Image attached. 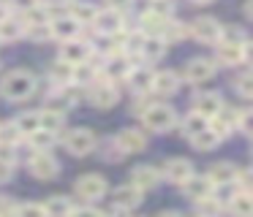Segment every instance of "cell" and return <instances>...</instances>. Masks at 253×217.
Masks as SVG:
<instances>
[{"label": "cell", "instance_id": "cell-24", "mask_svg": "<svg viewBox=\"0 0 253 217\" xmlns=\"http://www.w3.org/2000/svg\"><path fill=\"white\" fill-rule=\"evenodd\" d=\"M39 122H41V128H44V130L57 133V130H63V125H66V111L46 106L44 111H39Z\"/></svg>", "mask_w": 253, "mask_h": 217}, {"label": "cell", "instance_id": "cell-9", "mask_svg": "<svg viewBox=\"0 0 253 217\" xmlns=\"http://www.w3.org/2000/svg\"><path fill=\"white\" fill-rule=\"evenodd\" d=\"M215 76V63L207 57H193L185 63V79L193 81V84H202V81H210Z\"/></svg>", "mask_w": 253, "mask_h": 217}, {"label": "cell", "instance_id": "cell-40", "mask_svg": "<svg viewBox=\"0 0 253 217\" xmlns=\"http://www.w3.org/2000/svg\"><path fill=\"white\" fill-rule=\"evenodd\" d=\"M237 92H240L242 98H251L253 95V79H251V73H242L240 79H237Z\"/></svg>", "mask_w": 253, "mask_h": 217}, {"label": "cell", "instance_id": "cell-7", "mask_svg": "<svg viewBox=\"0 0 253 217\" xmlns=\"http://www.w3.org/2000/svg\"><path fill=\"white\" fill-rule=\"evenodd\" d=\"M106 179L101 177V174H84V177H79L77 179V184H74V190H77V195L79 198H84V201H95V198H101V195L106 193Z\"/></svg>", "mask_w": 253, "mask_h": 217}, {"label": "cell", "instance_id": "cell-31", "mask_svg": "<svg viewBox=\"0 0 253 217\" xmlns=\"http://www.w3.org/2000/svg\"><path fill=\"white\" fill-rule=\"evenodd\" d=\"M95 14H98V8L90 3H74L71 5V19H77L79 25H93Z\"/></svg>", "mask_w": 253, "mask_h": 217}, {"label": "cell", "instance_id": "cell-45", "mask_svg": "<svg viewBox=\"0 0 253 217\" xmlns=\"http://www.w3.org/2000/svg\"><path fill=\"white\" fill-rule=\"evenodd\" d=\"M251 5H253V0H245V8H242V14H245V19H251Z\"/></svg>", "mask_w": 253, "mask_h": 217}, {"label": "cell", "instance_id": "cell-32", "mask_svg": "<svg viewBox=\"0 0 253 217\" xmlns=\"http://www.w3.org/2000/svg\"><path fill=\"white\" fill-rule=\"evenodd\" d=\"M22 22L25 25H41V22H52V19H49V11L36 3V5H30V8L22 11Z\"/></svg>", "mask_w": 253, "mask_h": 217}, {"label": "cell", "instance_id": "cell-11", "mask_svg": "<svg viewBox=\"0 0 253 217\" xmlns=\"http://www.w3.org/2000/svg\"><path fill=\"white\" fill-rule=\"evenodd\" d=\"M218 63L223 65H242L248 60V43H229V41H218Z\"/></svg>", "mask_w": 253, "mask_h": 217}, {"label": "cell", "instance_id": "cell-14", "mask_svg": "<svg viewBox=\"0 0 253 217\" xmlns=\"http://www.w3.org/2000/svg\"><path fill=\"white\" fill-rule=\"evenodd\" d=\"M115 141H117V146H120L126 155H133V152H142L144 146H147V139H144V133L142 130H136V128H126V130H120V133L115 136Z\"/></svg>", "mask_w": 253, "mask_h": 217}, {"label": "cell", "instance_id": "cell-34", "mask_svg": "<svg viewBox=\"0 0 253 217\" xmlns=\"http://www.w3.org/2000/svg\"><path fill=\"white\" fill-rule=\"evenodd\" d=\"M207 125H210V119L204 117V114H199V111H191L185 119H182V128H185L188 136H193V133H199V130H204Z\"/></svg>", "mask_w": 253, "mask_h": 217}, {"label": "cell", "instance_id": "cell-8", "mask_svg": "<svg viewBox=\"0 0 253 217\" xmlns=\"http://www.w3.org/2000/svg\"><path fill=\"white\" fill-rule=\"evenodd\" d=\"M90 54H93V49H90V43L79 41V38H71V41H63L60 46V60L68 65H79V63H87Z\"/></svg>", "mask_w": 253, "mask_h": 217}, {"label": "cell", "instance_id": "cell-12", "mask_svg": "<svg viewBox=\"0 0 253 217\" xmlns=\"http://www.w3.org/2000/svg\"><path fill=\"white\" fill-rule=\"evenodd\" d=\"M131 57L128 54H123V52H115L109 60H106V65H104V76L109 81H123L128 73H131Z\"/></svg>", "mask_w": 253, "mask_h": 217}, {"label": "cell", "instance_id": "cell-25", "mask_svg": "<svg viewBox=\"0 0 253 217\" xmlns=\"http://www.w3.org/2000/svg\"><path fill=\"white\" fill-rule=\"evenodd\" d=\"M234 171L237 168L231 166V163L220 160V163H212V166L207 168V179L212 184H223V182H234Z\"/></svg>", "mask_w": 253, "mask_h": 217}, {"label": "cell", "instance_id": "cell-27", "mask_svg": "<svg viewBox=\"0 0 253 217\" xmlns=\"http://www.w3.org/2000/svg\"><path fill=\"white\" fill-rule=\"evenodd\" d=\"M25 36V22L14 19L11 14L0 22V41H17V38Z\"/></svg>", "mask_w": 253, "mask_h": 217}, {"label": "cell", "instance_id": "cell-35", "mask_svg": "<svg viewBox=\"0 0 253 217\" xmlns=\"http://www.w3.org/2000/svg\"><path fill=\"white\" fill-rule=\"evenodd\" d=\"M25 33H28V36L33 38L36 43L52 41V27H49V22H41V25H25Z\"/></svg>", "mask_w": 253, "mask_h": 217}, {"label": "cell", "instance_id": "cell-43", "mask_svg": "<svg viewBox=\"0 0 253 217\" xmlns=\"http://www.w3.org/2000/svg\"><path fill=\"white\" fill-rule=\"evenodd\" d=\"M14 5H17L19 11H25V8H30V5H36V0H14Z\"/></svg>", "mask_w": 253, "mask_h": 217}, {"label": "cell", "instance_id": "cell-19", "mask_svg": "<svg viewBox=\"0 0 253 217\" xmlns=\"http://www.w3.org/2000/svg\"><path fill=\"white\" fill-rule=\"evenodd\" d=\"M112 198H115V206H120L123 212H128V209H136V206L142 204V190H136L133 184H120Z\"/></svg>", "mask_w": 253, "mask_h": 217}, {"label": "cell", "instance_id": "cell-23", "mask_svg": "<svg viewBox=\"0 0 253 217\" xmlns=\"http://www.w3.org/2000/svg\"><path fill=\"white\" fill-rule=\"evenodd\" d=\"M226 204H229L231 215H240V217L253 215V195H251V190H240V193H234Z\"/></svg>", "mask_w": 253, "mask_h": 217}, {"label": "cell", "instance_id": "cell-20", "mask_svg": "<svg viewBox=\"0 0 253 217\" xmlns=\"http://www.w3.org/2000/svg\"><path fill=\"white\" fill-rule=\"evenodd\" d=\"M49 27H52V38H60V41L79 38V33H82V25H79L77 19H71V16H63V19H57V22H49Z\"/></svg>", "mask_w": 253, "mask_h": 217}, {"label": "cell", "instance_id": "cell-16", "mask_svg": "<svg viewBox=\"0 0 253 217\" xmlns=\"http://www.w3.org/2000/svg\"><path fill=\"white\" fill-rule=\"evenodd\" d=\"M158 182H161V171L158 168H153V166H136L131 171V184L136 190H153V187H158Z\"/></svg>", "mask_w": 253, "mask_h": 217}, {"label": "cell", "instance_id": "cell-26", "mask_svg": "<svg viewBox=\"0 0 253 217\" xmlns=\"http://www.w3.org/2000/svg\"><path fill=\"white\" fill-rule=\"evenodd\" d=\"M191 141H193V146H196L199 152H210V149H215V146H218L223 139H220V136H218V133H215V130L207 125L204 130L193 133V136H191Z\"/></svg>", "mask_w": 253, "mask_h": 217}, {"label": "cell", "instance_id": "cell-47", "mask_svg": "<svg viewBox=\"0 0 253 217\" xmlns=\"http://www.w3.org/2000/svg\"><path fill=\"white\" fill-rule=\"evenodd\" d=\"M52 3H57V5H68L71 0H52Z\"/></svg>", "mask_w": 253, "mask_h": 217}, {"label": "cell", "instance_id": "cell-42", "mask_svg": "<svg viewBox=\"0 0 253 217\" xmlns=\"http://www.w3.org/2000/svg\"><path fill=\"white\" fill-rule=\"evenodd\" d=\"M14 212H17V204L6 195H0V215H14Z\"/></svg>", "mask_w": 253, "mask_h": 217}, {"label": "cell", "instance_id": "cell-30", "mask_svg": "<svg viewBox=\"0 0 253 217\" xmlns=\"http://www.w3.org/2000/svg\"><path fill=\"white\" fill-rule=\"evenodd\" d=\"M14 125H17L19 136H30L33 130H39V128H41V122H39V111H25V114H19V117L14 119Z\"/></svg>", "mask_w": 253, "mask_h": 217}, {"label": "cell", "instance_id": "cell-44", "mask_svg": "<svg viewBox=\"0 0 253 217\" xmlns=\"http://www.w3.org/2000/svg\"><path fill=\"white\" fill-rule=\"evenodd\" d=\"M8 14H11V8H8V5H6V3H0V22L6 19V16H8Z\"/></svg>", "mask_w": 253, "mask_h": 217}, {"label": "cell", "instance_id": "cell-5", "mask_svg": "<svg viewBox=\"0 0 253 217\" xmlns=\"http://www.w3.org/2000/svg\"><path fill=\"white\" fill-rule=\"evenodd\" d=\"M30 174H33L36 179H55L57 174H60V163L55 160V157L49 155V152H39L33 149V155H30Z\"/></svg>", "mask_w": 253, "mask_h": 217}, {"label": "cell", "instance_id": "cell-22", "mask_svg": "<svg viewBox=\"0 0 253 217\" xmlns=\"http://www.w3.org/2000/svg\"><path fill=\"white\" fill-rule=\"evenodd\" d=\"M128 87H131V92H136V95H144V92H150V84H153V71L150 68H131V73L126 76Z\"/></svg>", "mask_w": 253, "mask_h": 217}, {"label": "cell", "instance_id": "cell-2", "mask_svg": "<svg viewBox=\"0 0 253 217\" xmlns=\"http://www.w3.org/2000/svg\"><path fill=\"white\" fill-rule=\"evenodd\" d=\"M139 117H142L144 128L153 130V133H166V130H171V128H174V122H177L174 108L164 106V103H150Z\"/></svg>", "mask_w": 253, "mask_h": 217}, {"label": "cell", "instance_id": "cell-3", "mask_svg": "<svg viewBox=\"0 0 253 217\" xmlns=\"http://www.w3.org/2000/svg\"><path fill=\"white\" fill-rule=\"evenodd\" d=\"M63 144H66V149L71 152L74 157H84V155H90V152L95 149L98 139H95V133L90 128H74V130L66 133Z\"/></svg>", "mask_w": 253, "mask_h": 217}, {"label": "cell", "instance_id": "cell-4", "mask_svg": "<svg viewBox=\"0 0 253 217\" xmlns=\"http://www.w3.org/2000/svg\"><path fill=\"white\" fill-rule=\"evenodd\" d=\"M220 30H223L220 22L212 19V16H196V19L191 22V36H193V41H199V43H218Z\"/></svg>", "mask_w": 253, "mask_h": 217}, {"label": "cell", "instance_id": "cell-28", "mask_svg": "<svg viewBox=\"0 0 253 217\" xmlns=\"http://www.w3.org/2000/svg\"><path fill=\"white\" fill-rule=\"evenodd\" d=\"M44 215H57V217H63V215H71V201L66 198V195H52V198H46L44 204Z\"/></svg>", "mask_w": 253, "mask_h": 217}, {"label": "cell", "instance_id": "cell-15", "mask_svg": "<svg viewBox=\"0 0 253 217\" xmlns=\"http://www.w3.org/2000/svg\"><path fill=\"white\" fill-rule=\"evenodd\" d=\"M215 184L210 182L207 177H196V174H191V177L182 182V193H185V198L191 201H199V198H207V195H212Z\"/></svg>", "mask_w": 253, "mask_h": 217}, {"label": "cell", "instance_id": "cell-10", "mask_svg": "<svg viewBox=\"0 0 253 217\" xmlns=\"http://www.w3.org/2000/svg\"><path fill=\"white\" fill-rule=\"evenodd\" d=\"M123 22H126V19H123V11L115 8V5H109V8H104V11L95 14L93 25L98 27L101 33H106V36H115V33L123 30Z\"/></svg>", "mask_w": 253, "mask_h": 217}, {"label": "cell", "instance_id": "cell-21", "mask_svg": "<svg viewBox=\"0 0 253 217\" xmlns=\"http://www.w3.org/2000/svg\"><path fill=\"white\" fill-rule=\"evenodd\" d=\"M139 54L144 60H150V63H155V60H161L166 54V41L161 36H144L142 43H139Z\"/></svg>", "mask_w": 253, "mask_h": 217}, {"label": "cell", "instance_id": "cell-33", "mask_svg": "<svg viewBox=\"0 0 253 217\" xmlns=\"http://www.w3.org/2000/svg\"><path fill=\"white\" fill-rule=\"evenodd\" d=\"M71 73H74V65L63 63V60H57V63L49 65V76L57 84H68V81H71Z\"/></svg>", "mask_w": 253, "mask_h": 217}, {"label": "cell", "instance_id": "cell-1", "mask_svg": "<svg viewBox=\"0 0 253 217\" xmlns=\"http://www.w3.org/2000/svg\"><path fill=\"white\" fill-rule=\"evenodd\" d=\"M0 92L11 103L28 101L36 92V76L28 73V71H11V73H6V79L0 81Z\"/></svg>", "mask_w": 253, "mask_h": 217}, {"label": "cell", "instance_id": "cell-48", "mask_svg": "<svg viewBox=\"0 0 253 217\" xmlns=\"http://www.w3.org/2000/svg\"><path fill=\"white\" fill-rule=\"evenodd\" d=\"M193 3H199V5H204V3H212V0H193Z\"/></svg>", "mask_w": 253, "mask_h": 217}, {"label": "cell", "instance_id": "cell-17", "mask_svg": "<svg viewBox=\"0 0 253 217\" xmlns=\"http://www.w3.org/2000/svg\"><path fill=\"white\" fill-rule=\"evenodd\" d=\"M223 108V98H220V92H199L196 98H193V111L204 114V117H215V114Z\"/></svg>", "mask_w": 253, "mask_h": 217}, {"label": "cell", "instance_id": "cell-29", "mask_svg": "<svg viewBox=\"0 0 253 217\" xmlns=\"http://www.w3.org/2000/svg\"><path fill=\"white\" fill-rule=\"evenodd\" d=\"M28 139H30V144H33V149H39V152H49V146L55 144L57 133H52V130L39 128V130H33V133H30Z\"/></svg>", "mask_w": 253, "mask_h": 217}, {"label": "cell", "instance_id": "cell-39", "mask_svg": "<svg viewBox=\"0 0 253 217\" xmlns=\"http://www.w3.org/2000/svg\"><path fill=\"white\" fill-rule=\"evenodd\" d=\"M14 168H17V160H6L0 157V184H6L14 179Z\"/></svg>", "mask_w": 253, "mask_h": 217}, {"label": "cell", "instance_id": "cell-36", "mask_svg": "<svg viewBox=\"0 0 253 217\" xmlns=\"http://www.w3.org/2000/svg\"><path fill=\"white\" fill-rule=\"evenodd\" d=\"M196 212L199 215H220L223 212V201H218L215 195H207V198H199L196 201Z\"/></svg>", "mask_w": 253, "mask_h": 217}, {"label": "cell", "instance_id": "cell-6", "mask_svg": "<svg viewBox=\"0 0 253 217\" xmlns=\"http://www.w3.org/2000/svg\"><path fill=\"white\" fill-rule=\"evenodd\" d=\"M117 98H120V92H117V87H115V81H93L90 84V103H93L95 108H112L117 103Z\"/></svg>", "mask_w": 253, "mask_h": 217}, {"label": "cell", "instance_id": "cell-38", "mask_svg": "<svg viewBox=\"0 0 253 217\" xmlns=\"http://www.w3.org/2000/svg\"><path fill=\"white\" fill-rule=\"evenodd\" d=\"M218 41H229V43H248V36L242 27H223L220 30V38Z\"/></svg>", "mask_w": 253, "mask_h": 217}, {"label": "cell", "instance_id": "cell-18", "mask_svg": "<svg viewBox=\"0 0 253 217\" xmlns=\"http://www.w3.org/2000/svg\"><path fill=\"white\" fill-rule=\"evenodd\" d=\"M150 90H153L155 95H174V92L180 90V76H177L174 71L153 73V84H150Z\"/></svg>", "mask_w": 253, "mask_h": 217}, {"label": "cell", "instance_id": "cell-37", "mask_svg": "<svg viewBox=\"0 0 253 217\" xmlns=\"http://www.w3.org/2000/svg\"><path fill=\"white\" fill-rule=\"evenodd\" d=\"M19 139H22V136H19V130H17V125H14V122H3V125H0V144L14 146Z\"/></svg>", "mask_w": 253, "mask_h": 217}, {"label": "cell", "instance_id": "cell-13", "mask_svg": "<svg viewBox=\"0 0 253 217\" xmlns=\"http://www.w3.org/2000/svg\"><path fill=\"white\" fill-rule=\"evenodd\" d=\"M191 174H193V163L188 160V157H171V160L164 163V174H161V177H166L169 182L182 184Z\"/></svg>", "mask_w": 253, "mask_h": 217}, {"label": "cell", "instance_id": "cell-41", "mask_svg": "<svg viewBox=\"0 0 253 217\" xmlns=\"http://www.w3.org/2000/svg\"><path fill=\"white\" fill-rule=\"evenodd\" d=\"M14 215H44V206L33 204V201H30V204H17V212H14Z\"/></svg>", "mask_w": 253, "mask_h": 217}, {"label": "cell", "instance_id": "cell-46", "mask_svg": "<svg viewBox=\"0 0 253 217\" xmlns=\"http://www.w3.org/2000/svg\"><path fill=\"white\" fill-rule=\"evenodd\" d=\"M109 3L115 5V8H120V5H128V3H131V0H109Z\"/></svg>", "mask_w": 253, "mask_h": 217}]
</instances>
